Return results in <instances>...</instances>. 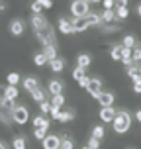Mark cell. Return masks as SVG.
I'll return each instance as SVG.
<instances>
[{"label": "cell", "mask_w": 141, "mask_h": 149, "mask_svg": "<svg viewBox=\"0 0 141 149\" xmlns=\"http://www.w3.org/2000/svg\"><path fill=\"white\" fill-rule=\"evenodd\" d=\"M112 126H114V132H116V134H126L127 130L131 127V116H129L126 110L116 112V118L112 122Z\"/></svg>", "instance_id": "cell-1"}, {"label": "cell", "mask_w": 141, "mask_h": 149, "mask_svg": "<svg viewBox=\"0 0 141 149\" xmlns=\"http://www.w3.org/2000/svg\"><path fill=\"white\" fill-rule=\"evenodd\" d=\"M35 36H37V39L43 43V47L45 45H55V36H53V28H51L49 22L45 24V26H41L39 30H35Z\"/></svg>", "instance_id": "cell-2"}, {"label": "cell", "mask_w": 141, "mask_h": 149, "mask_svg": "<svg viewBox=\"0 0 141 149\" xmlns=\"http://www.w3.org/2000/svg\"><path fill=\"white\" fill-rule=\"evenodd\" d=\"M10 118H12L14 124L24 126V124H28V122H30V112H28L26 106H16L14 110L10 112Z\"/></svg>", "instance_id": "cell-3"}, {"label": "cell", "mask_w": 141, "mask_h": 149, "mask_svg": "<svg viewBox=\"0 0 141 149\" xmlns=\"http://www.w3.org/2000/svg\"><path fill=\"white\" fill-rule=\"evenodd\" d=\"M71 14H73V18H84L86 14H90V4L84 0H73Z\"/></svg>", "instance_id": "cell-4"}, {"label": "cell", "mask_w": 141, "mask_h": 149, "mask_svg": "<svg viewBox=\"0 0 141 149\" xmlns=\"http://www.w3.org/2000/svg\"><path fill=\"white\" fill-rule=\"evenodd\" d=\"M43 149H61V137L59 135H53V134H47L43 141H41Z\"/></svg>", "instance_id": "cell-5"}, {"label": "cell", "mask_w": 141, "mask_h": 149, "mask_svg": "<svg viewBox=\"0 0 141 149\" xmlns=\"http://www.w3.org/2000/svg\"><path fill=\"white\" fill-rule=\"evenodd\" d=\"M57 28H59V31H61V33H65V36H73V33H74L73 20H71V18H59Z\"/></svg>", "instance_id": "cell-6"}, {"label": "cell", "mask_w": 141, "mask_h": 149, "mask_svg": "<svg viewBox=\"0 0 141 149\" xmlns=\"http://www.w3.org/2000/svg\"><path fill=\"white\" fill-rule=\"evenodd\" d=\"M86 90H88V94L90 96H94L96 98L100 92H102V81L100 79H90L88 84H86Z\"/></svg>", "instance_id": "cell-7"}, {"label": "cell", "mask_w": 141, "mask_h": 149, "mask_svg": "<svg viewBox=\"0 0 141 149\" xmlns=\"http://www.w3.org/2000/svg\"><path fill=\"white\" fill-rule=\"evenodd\" d=\"M63 88H65V82L59 81V79H53V81H49V84H47V90H49L51 96H55V94H63Z\"/></svg>", "instance_id": "cell-8"}, {"label": "cell", "mask_w": 141, "mask_h": 149, "mask_svg": "<svg viewBox=\"0 0 141 149\" xmlns=\"http://www.w3.org/2000/svg\"><path fill=\"white\" fill-rule=\"evenodd\" d=\"M24 31H26V26H24V22L22 20H12L10 22V33L12 36H16V37H20V36H24Z\"/></svg>", "instance_id": "cell-9"}, {"label": "cell", "mask_w": 141, "mask_h": 149, "mask_svg": "<svg viewBox=\"0 0 141 149\" xmlns=\"http://www.w3.org/2000/svg\"><path fill=\"white\" fill-rule=\"evenodd\" d=\"M96 100L100 102V106H102V108L114 106V94H112V92H104V90H102V92L96 96Z\"/></svg>", "instance_id": "cell-10"}, {"label": "cell", "mask_w": 141, "mask_h": 149, "mask_svg": "<svg viewBox=\"0 0 141 149\" xmlns=\"http://www.w3.org/2000/svg\"><path fill=\"white\" fill-rule=\"evenodd\" d=\"M98 116H100V120H102V122L112 124V122H114V118H116V110H114V106H108V108H102Z\"/></svg>", "instance_id": "cell-11"}, {"label": "cell", "mask_w": 141, "mask_h": 149, "mask_svg": "<svg viewBox=\"0 0 141 149\" xmlns=\"http://www.w3.org/2000/svg\"><path fill=\"white\" fill-rule=\"evenodd\" d=\"M73 28H74V33H78V31H84L90 28V24L86 18H73Z\"/></svg>", "instance_id": "cell-12"}, {"label": "cell", "mask_w": 141, "mask_h": 149, "mask_svg": "<svg viewBox=\"0 0 141 149\" xmlns=\"http://www.w3.org/2000/svg\"><path fill=\"white\" fill-rule=\"evenodd\" d=\"M37 127H41V130H49V127H51L49 120L45 118L43 114H41V116H35V118H33V130H37Z\"/></svg>", "instance_id": "cell-13"}, {"label": "cell", "mask_w": 141, "mask_h": 149, "mask_svg": "<svg viewBox=\"0 0 141 149\" xmlns=\"http://www.w3.org/2000/svg\"><path fill=\"white\" fill-rule=\"evenodd\" d=\"M2 96L10 98V100H16V98L20 96V90H18V86H10L8 84L6 88H2Z\"/></svg>", "instance_id": "cell-14"}, {"label": "cell", "mask_w": 141, "mask_h": 149, "mask_svg": "<svg viewBox=\"0 0 141 149\" xmlns=\"http://www.w3.org/2000/svg\"><path fill=\"white\" fill-rule=\"evenodd\" d=\"M41 53L47 57V63H49V61H53V59H57V47H55V45H45Z\"/></svg>", "instance_id": "cell-15"}, {"label": "cell", "mask_w": 141, "mask_h": 149, "mask_svg": "<svg viewBox=\"0 0 141 149\" xmlns=\"http://www.w3.org/2000/svg\"><path fill=\"white\" fill-rule=\"evenodd\" d=\"M90 63H92V57H90L88 53H81V55H78V59H76V65L82 67V69H88Z\"/></svg>", "instance_id": "cell-16"}, {"label": "cell", "mask_w": 141, "mask_h": 149, "mask_svg": "<svg viewBox=\"0 0 141 149\" xmlns=\"http://www.w3.org/2000/svg\"><path fill=\"white\" fill-rule=\"evenodd\" d=\"M45 24H47V20H45L41 14H33L31 16V28H33V31L39 30L41 26H45Z\"/></svg>", "instance_id": "cell-17"}, {"label": "cell", "mask_w": 141, "mask_h": 149, "mask_svg": "<svg viewBox=\"0 0 141 149\" xmlns=\"http://www.w3.org/2000/svg\"><path fill=\"white\" fill-rule=\"evenodd\" d=\"M22 84H24V88L28 90V92H31V90H35V88H37V84H39V82H37L35 77H26Z\"/></svg>", "instance_id": "cell-18"}, {"label": "cell", "mask_w": 141, "mask_h": 149, "mask_svg": "<svg viewBox=\"0 0 141 149\" xmlns=\"http://www.w3.org/2000/svg\"><path fill=\"white\" fill-rule=\"evenodd\" d=\"M71 120H74V112L73 110H61L59 116H57V122H61V124L71 122Z\"/></svg>", "instance_id": "cell-19"}, {"label": "cell", "mask_w": 141, "mask_h": 149, "mask_svg": "<svg viewBox=\"0 0 141 149\" xmlns=\"http://www.w3.org/2000/svg\"><path fill=\"white\" fill-rule=\"evenodd\" d=\"M14 108H16V100H10V98H4V96H2V100H0V110L12 112Z\"/></svg>", "instance_id": "cell-20"}, {"label": "cell", "mask_w": 141, "mask_h": 149, "mask_svg": "<svg viewBox=\"0 0 141 149\" xmlns=\"http://www.w3.org/2000/svg\"><path fill=\"white\" fill-rule=\"evenodd\" d=\"M63 67H65V61L61 59V57L49 61V69H51L53 73H61V71H63Z\"/></svg>", "instance_id": "cell-21"}, {"label": "cell", "mask_w": 141, "mask_h": 149, "mask_svg": "<svg viewBox=\"0 0 141 149\" xmlns=\"http://www.w3.org/2000/svg\"><path fill=\"white\" fill-rule=\"evenodd\" d=\"M26 147H28L26 137H22V135H16L14 139H12V149H26Z\"/></svg>", "instance_id": "cell-22"}, {"label": "cell", "mask_w": 141, "mask_h": 149, "mask_svg": "<svg viewBox=\"0 0 141 149\" xmlns=\"http://www.w3.org/2000/svg\"><path fill=\"white\" fill-rule=\"evenodd\" d=\"M116 18L118 20H127L129 18V6H118L116 8Z\"/></svg>", "instance_id": "cell-23"}, {"label": "cell", "mask_w": 141, "mask_h": 149, "mask_svg": "<svg viewBox=\"0 0 141 149\" xmlns=\"http://www.w3.org/2000/svg\"><path fill=\"white\" fill-rule=\"evenodd\" d=\"M100 18H102L104 24H112V22H116V12H114V10H104Z\"/></svg>", "instance_id": "cell-24"}, {"label": "cell", "mask_w": 141, "mask_h": 149, "mask_svg": "<svg viewBox=\"0 0 141 149\" xmlns=\"http://www.w3.org/2000/svg\"><path fill=\"white\" fill-rule=\"evenodd\" d=\"M30 94H31V98H33V102H43L45 100V90H41L39 86H37L35 90H31Z\"/></svg>", "instance_id": "cell-25"}, {"label": "cell", "mask_w": 141, "mask_h": 149, "mask_svg": "<svg viewBox=\"0 0 141 149\" xmlns=\"http://www.w3.org/2000/svg\"><path fill=\"white\" fill-rule=\"evenodd\" d=\"M49 104L55 106V108H63V106H65V96H63V94H55V96L49 100Z\"/></svg>", "instance_id": "cell-26"}, {"label": "cell", "mask_w": 141, "mask_h": 149, "mask_svg": "<svg viewBox=\"0 0 141 149\" xmlns=\"http://www.w3.org/2000/svg\"><path fill=\"white\" fill-rule=\"evenodd\" d=\"M33 63H35V67H45L47 65V57L43 53H35L33 55Z\"/></svg>", "instance_id": "cell-27"}, {"label": "cell", "mask_w": 141, "mask_h": 149, "mask_svg": "<svg viewBox=\"0 0 141 149\" xmlns=\"http://www.w3.org/2000/svg\"><path fill=\"white\" fill-rule=\"evenodd\" d=\"M110 55L114 61H122V45H112Z\"/></svg>", "instance_id": "cell-28"}, {"label": "cell", "mask_w": 141, "mask_h": 149, "mask_svg": "<svg viewBox=\"0 0 141 149\" xmlns=\"http://www.w3.org/2000/svg\"><path fill=\"white\" fill-rule=\"evenodd\" d=\"M61 149H74V141L69 135H63L61 137Z\"/></svg>", "instance_id": "cell-29"}, {"label": "cell", "mask_w": 141, "mask_h": 149, "mask_svg": "<svg viewBox=\"0 0 141 149\" xmlns=\"http://www.w3.org/2000/svg\"><path fill=\"white\" fill-rule=\"evenodd\" d=\"M131 61H133L135 65L141 61V45H135L133 49H131Z\"/></svg>", "instance_id": "cell-30"}, {"label": "cell", "mask_w": 141, "mask_h": 149, "mask_svg": "<svg viewBox=\"0 0 141 149\" xmlns=\"http://www.w3.org/2000/svg\"><path fill=\"white\" fill-rule=\"evenodd\" d=\"M6 82L10 84V86H18V82H20V74H18V73H10L6 77Z\"/></svg>", "instance_id": "cell-31"}, {"label": "cell", "mask_w": 141, "mask_h": 149, "mask_svg": "<svg viewBox=\"0 0 141 149\" xmlns=\"http://www.w3.org/2000/svg\"><path fill=\"white\" fill-rule=\"evenodd\" d=\"M122 45L127 47V49H133V47H135V37L133 36H126V37H124V41H122Z\"/></svg>", "instance_id": "cell-32"}, {"label": "cell", "mask_w": 141, "mask_h": 149, "mask_svg": "<svg viewBox=\"0 0 141 149\" xmlns=\"http://www.w3.org/2000/svg\"><path fill=\"white\" fill-rule=\"evenodd\" d=\"M33 137H35L37 141H43L45 137H47V130H41V127L33 130Z\"/></svg>", "instance_id": "cell-33"}, {"label": "cell", "mask_w": 141, "mask_h": 149, "mask_svg": "<svg viewBox=\"0 0 141 149\" xmlns=\"http://www.w3.org/2000/svg\"><path fill=\"white\" fill-rule=\"evenodd\" d=\"M92 137H94V139H102V137H104V127L102 126H94L92 127Z\"/></svg>", "instance_id": "cell-34"}, {"label": "cell", "mask_w": 141, "mask_h": 149, "mask_svg": "<svg viewBox=\"0 0 141 149\" xmlns=\"http://www.w3.org/2000/svg\"><path fill=\"white\" fill-rule=\"evenodd\" d=\"M84 71H86V69H82V67L76 65V67L73 69V79H74V81H81L82 77H84Z\"/></svg>", "instance_id": "cell-35"}, {"label": "cell", "mask_w": 141, "mask_h": 149, "mask_svg": "<svg viewBox=\"0 0 141 149\" xmlns=\"http://www.w3.org/2000/svg\"><path fill=\"white\" fill-rule=\"evenodd\" d=\"M49 108H51L49 100H43V102H39V110H41V114H49Z\"/></svg>", "instance_id": "cell-36"}, {"label": "cell", "mask_w": 141, "mask_h": 149, "mask_svg": "<svg viewBox=\"0 0 141 149\" xmlns=\"http://www.w3.org/2000/svg\"><path fill=\"white\" fill-rule=\"evenodd\" d=\"M86 145H88V147H92V149H98V147H100V139H94V137H90Z\"/></svg>", "instance_id": "cell-37"}, {"label": "cell", "mask_w": 141, "mask_h": 149, "mask_svg": "<svg viewBox=\"0 0 141 149\" xmlns=\"http://www.w3.org/2000/svg\"><path fill=\"white\" fill-rule=\"evenodd\" d=\"M41 10H43V8H41V4L35 0V2L31 4V12H33V14H41Z\"/></svg>", "instance_id": "cell-38"}, {"label": "cell", "mask_w": 141, "mask_h": 149, "mask_svg": "<svg viewBox=\"0 0 141 149\" xmlns=\"http://www.w3.org/2000/svg\"><path fill=\"white\" fill-rule=\"evenodd\" d=\"M59 112H61V108H55V106H51V108H49V114H51V118H53V120H57Z\"/></svg>", "instance_id": "cell-39"}, {"label": "cell", "mask_w": 141, "mask_h": 149, "mask_svg": "<svg viewBox=\"0 0 141 149\" xmlns=\"http://www.w3.org/2000/svg\"><path fill=\"white\" fill-rule=\"evenodd\" d=\"M88 81H90V79L86 77V74H84V77H82L81 81H76V82H78V86H81V88H86V84H88Z\"/></svg>", "instance_id": "cell-40"}, {"label": "cell", "mask_w": 141, "mask_h": 149, "mask_svg": "<svg viewBox=\"0 0 141 149\" xmlns=\"http://www.w3.org/2000/svg\"><path fill=\"white\" fill-rule=\"evenodd\" d=\"M37 2H39V0H37ZM39 4H41V8H47V10H49V8H53V0H41Z\"/></svg>", "instance_id": "cell-41"}, {"label": "cell", "mask_w": 141, "mask_h": 149, "mask_svg": "<svg viewBox=\"0 0 141 149\" xmlns=\"http://www.w3.org/2000/svg\"><path fill=\"white\" fill-rule=\"evenodd\" d=\"M114 6H116V4H114V0H104V10H112Z\"/></svg>", "instance_id": "cell-42"}, {"label": "cell", "mask_w": 141, "mask_h": 149, "mask_svg": "<svg viewBox=\"0 0 141 149\" xmlns=\"http://www.w3.org/2000/svg\"><path fill=\"white\" fill-rule=\"evenodd\" d=\"M133 92L141 94V81H135V82H133Z\"/></svg>", "instance_id": "cell-43"}, {"label": "cell", "mask_w": 141, "mask_h": 149, "mask_svg": "<svg viewBox=\"0 0 141 149\" xmlns=\"http://www.w3.org/2000/svg\"><path fill=\"white\" fill-rule=\"evenodd\" d=\"M114 4H116V8L118 6H127V0H114Z\"/></svg>", "instance_id": "cell-44"}, {"label": "cell", "mask_w": 141, "mask_h": 149, "mask_svg": "<svg viewBox=\"0 0 141 149\" xmlns=\"http://www.w3.org/2000/svg\"><path fill=\"white\" fill-rule=\"evenodd\" d=\"M135 81H141V65H137V79Z\"/></svg>", "instance_id": "cell-45"}, {"label": "cell", "mask_w": 141, "mask_h": 149, "mask_svg": "<svg viewBox=\"0 0 141 149\" xmlns=\"http://www.w3.org/2000/svg\"><path fill=\"white\" fill-rule=\"evenodd\" d=\"M135 118H137V122H141V110H139V112H135Z\"/></svg>", "instance_id": "cell-46"}, {"label": "cell", "mask_w": 141, "mask_h": 149, "mask_svg": "<svg viewBox=\"0 0 141 149\" xmlns=\"http://www.w3.org/2000/svg\"><path fill=\"white\" fill-rule=\"evenodd\" d=\"M0 149H8V145H6L4 141H0Z\"/></svg>", "instance_id": "cell-47"}, {"label": "cell", "mask_w": 141, "mask_h": 149, "mask_svg": "<svg viewBox=\"0 0 141 149\" xmlns=\"http://www.w3.org/2000/svg\"><path fill=\"white\" fill-rule=\"evenodd\" d=\"M137 14H139V18H141V2L137 4Z\"/></svg>", "instance_id": "cell-48"}, {"label": "cell", "mask_w": 141, "mask_h": 149, "mask_svg": "<svg viewBox=\"0 0 141 149\" xmlns=\"http://www.w3.org/2000/svg\"><path fill=\"white\" fill-rule=\"evenodd\" d=\"M84 2H88V4H92V2H98V0H84Z\"/></svg>", "instance_id": "cell-49"}, {"label": "cell", "mask_w": 141, "mask_h": 149, "mask_svg": "<svg viewBox=\"0 0 141 149\" xmlns=\"http://www.w3.org/2000/svg\"><path fill=\"white\" fill-rule=\"evenodd\" d=\"M82 149H92V147H88V145H84V147H82Z\"/></svg>", "instance_id": "cell-50"}, {"label": "cell", "mask_w": 141, "mask_h": 149, "mask_svg": "<svg viewBox=\"0 0 141 149\" xmlns=\"http://www.w3.org/2000/svg\"><path fill=\"white\" fill-rule=\"evenodd\" d=\"M39 2H41V0H39Z\"/></svg>", "instance_id": "cell-51"}]
</instances>
